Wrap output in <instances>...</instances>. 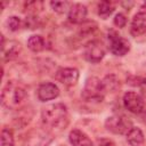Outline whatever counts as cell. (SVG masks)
I'll return each mask as SVG.
<instances>
[{
    "label": "cell",
    "mask_w": 146,
    "mask_h": 146,
    "mask_svg": "<svg viewBox=\"0 0 146 146\" xmlns=\"http://www.w3.org/2000/svg\"><path fill=\"white\" fill-rule=\"evenodd\" d=\"M105 127L108 131L115 135H124V133H128L133 125L131 120L125 115L115 114L107 117V120L105 121Z\"/></svg>",
    "instance_id": "cell-4"
},
{
    "label": "cell",
    "mask_w": 146,
    "mask_h": 146,
    "mask_svg": "<svg viewBox=\"0 0 146 146\" xmlns=\"http://www.w3.org/2000/svg\"><path fill=\"white\" fill-rule=\"evenodd\" d=\"M96 146H115V143L110 138H99L96 140Z\"/></svg>",
    "instance_id": "cell-25"
},
{
    "label": "cell",
    "mask_w": 146,
    "mask_h": 146,
    "mask_svg": "<svg viewBox=\"0 0 146 146\" xmlns=\"http://www.w3.org/2000/svg\"><path fill=\"white\" fill-rule=\"evenodd\" d=\"M114 10H115V3L112 1H102L97 6V13L99 17H102L103 19H106L108 16H111Z\"/></svg>",
    "instance_id": "cell-17"
},
{
    "label": "cell",
    "mask_w": 146,
    "mask_h": 146,
    "mask_svg": "<svg viewBox=\"0 0 146 146\" xmlns=\"http://www.w3.org/2000/svg\"><path fill=\"white\" fill-rule=\"evenodd\" d=\"M123 105L129 112L133 114H141L146 110V103L144 98L135 91H127L123 95Z\"/></svg>",
    "instance_id": "cell-6"
},
{
    "label": "cell",
    "mask_w": 146,
    "mask_h": 146,
    "mask_svg": "<svg viewBox=\"0 0 146 146\" xmlns=\"http://www.w3.org/2000/svg\"><path fill=\"white\" fill-rule=\"evenodd\" d=\"M1 49H2V56H3V59L6 62H9V60H13L15 58H17L22 51V46L19 42L17 41H8L7 46L5 43V38L3 35L1 36Z\"/></svg>",
    "instance_id": "cell-12"
},
{
    "label": "cell",
    "mask_w": 146,
    "mask_h": 146,
    "mask_svg": "<svg viewBox=\"0 0 146 146\" xmlns=\"http://www.w3.org/2000/svg\"><path fill=\"white\" fill-rule=\"evenodd\" d=\"M136 81H137V83L135 86L139 87L143 96L146 98V78H137Z\"/></svg>",
    "instance_id": "cell-24"
},
{
    "label": "cell",
    "mask_w": 146,
    "mask_h": 146,
    "mask_svg": "<svg viewBox=\"0 0 146 146\" xmlns=\"http://www.w3.org/2000/svg\"><path fill=\"white\" fill-rule=\"evenodd\" d=\"M127 140L131 146H144L145 144V137L143 131L136 127H132L127 133Z\"/></svg>",
    "instance_id": "cell-15"
},
{
    "label": "cell",
    "mask_w": 146,
    "mask_h": 146,
    "mask_svg": "<svg viewBox=\"0 0 146 146\" xmlns=\"http://www.w3.org/2000/svg\"><path fill=\"white\" fill-rule=\"evenodd\" d=\"M108 47L113 55L115 56H124L130 50V42L116 33L115 31H111L108 33Z\"/></svg>",
    "instance_id": "cell-5"
},
{
    "label": "cell",
    "mask_w": 146,
    "mask_h": 146,
    "mask_svg": "<svg viewBox=\"0 0 146 146\" xmlns=\"http://www.w3.org/2000/svg\"><path fill=\"white\" fill-rule=\"evenodd\" d=\"M55 78L65 87H73L78 83L79 71L74 67H62L56 72Z\"/></svg>",
    "instance_id": "cell-8"
},
{
    "label": "cell",
    "mask_w": 146,
    "mask_h": 146,
    "mask_svg": "<svg viewBox=\"0 0 146 146\" xmlns=\"http://www.w3.org/2000/svg\"><path fill=\"white\" fill-rule=\"evenodd\" d=\"M52 140L51 136L47 131L40 129L32 130L25 138V146H48Z\"/></svg>",
    "instance_id": "cell-9"
},
{
    "label": "cell",
    "mask_w": 146,
    "mask_h": 146,
    "mask_svg": "<svg viewBox=\"0 0 146 146\" xmlns=\"http://www.w3.org/2000/svg\"><path fill=\"white\" fill-rule=\"evenodd\" d=\"M24 8L26 9L27 13L31 14V16H35L43 8V3L41 1H30L25 3Z\"/></svg>",
    "instance_id": "cell-22"
},
{
    "label": "cell",
    "mask_w": 146,
    "mask_h": 146,
    "mask_svg": "<svg viewBox=\"0 0 146 146\" xmlns=\"http://www.w3.org/2000/svg\"><path fill=\"white\" fill-rule=\"evenodd\" d=\"M27 47L34 52L42 51L46 48V40L43 39V36L38 35V34L31 35L27 40Z\"/></svg>",
    "instance_id": "cell-16"
},
{
    "label": "cell",
    "mask_w": 146,
    "mask_h": 146,
    "mask_svg": "<svg viewBox=\"0 0 146 146\" xmlns=\"http://www.w3.org/2000/svg\"><path fill=\"white\" fill-rule=\"evenodd\" d=\"M130 33L133 38H140L146 34V15L138 13L133 16L130 24Z\"/></svg>",
    "instance_id": "cell-13"
},
{
    "label": "cell",
    "mask_w": 146,
    "mask_h": 146,
    "mask_svg": "<svg viewBox=\"0 0 146 146\" xmlns=\"http://www.w3.org/2000/svg\"><path fill=\"white\" fill-rule=\"evenodd\" d=\"M105 94L106 92L102 80L96 76H91L87 80L81 96L87 102H102Z\"/></svg>",
    "instance_id": "cell-3"
},
{
    "label": "cell",
    "mask_w": 146,
    "mask_h": 146,
    "mask_svg": "<svg viewBox=\"0 0 146 146\" xmlns=\"http://www.w3.org/2000/svg\"><path fill=\"white\" fill-rule=\"evenodd\" d=\"M41 120L46 127L54 129H65L68 124L67 107L62 103L48 105L41 111Z\"/></svg>",
    "instance_id": "cell-1"
},
{
    "label": "cell",
    "mask_w": 146,
    "mask_h": 146,
    "mask_svg": "<svg viewBox=\"0 0 146 146\" xmlns=\"http://www.w3.org/2000/svg\"><path fill=\"white\" fill-rule=\"evenodd\" d=\"M113 23H114V25L115 26H117V27H124L125 26V24H127V17L122 14V13H119V14H116L115 15V17H114V19H113Z\"/></svg>",
    "instance_id": "cell-23"
},
{
    "label": "cell",
    "mask_w": 146,
    "mask_h": 146,
    "mask_svg": "<svg viewBox=\"0 0 146 146\" xmlns=\"http://www.w3.org/2000/svg\"><path fill=\"white\" fill-rule=\"evenodd\" d=\"M6 25H7V27H8L9 31L16 32V31H18V30H21L22 27L25 26V22L22 21V19H21L19 17H17V16H10V17L7 19Z\"/></svg>",
    "instance_id": "cell-19"
},
{
    "label": "cell",
    "mask_w": 146,
    "mask_h": 146,
    "mask_svg": "<svg viewBox=\"0 0 146 146\" xmlns=\"http://www.w3.org/2000/svg\"><path fill=\"white\" fill-rule=\"evenodd\" d=\"M59 146H65V145H59Z\"/></svg>",
    "instance_id": "cell-29"
},
{
    "label": "cell",
    "mask_w": 146,
    "mask_h": 146,
    "mask_svg": "<svg viewBox=\"0 0 146 146\" xmlns=\"http://www.w3.org/2000/svg\"><path fill=\"white\" fill-rule=\"evenodd\" d=\"M140 116H141V121H143V122L146 124V110H145V111H144V112L140 114Z\"/></svg>",
    "instance_id": "cell-26"
},
{
    "label": "cell",
    "mask_w": 146,
    "mask_h": 146,
    "mask_svg": "<svg viewBox=\"0 0 146 146\" xmlns=\"http://www.w3.org/2000/svg\"><path fill=\"white\" fill-rule=\"evenodd\" d=\"M140 13H143V14L146 15V2H144V3L141 5V7H140Z\"/></svg>",
    "instance_id": "cell-27"
},
{
    "label": "cell",
    "mask_w": 146,
    "mask_h": 146,
    "mask_svg": "<svg viewBox=\"0 0 146 146\" xmlns=\"http://www.w3.org/2000/svg\"><path fill=\"white\" fill-rule=\"evenodd\" d=\"M36 94H38V98L41 102H47L57 98L59 96V89L52 82H44L39 86Z\"/></svg>",
    "instance_id": "cell-11"
},
{
    "label": "cell",
    "mask_w": 146,
    "mask_h": 146,
    "mask_svg": "<svg viewBox=\"0 0 146 146\" xmlns=\"http://www.w3.org/2000/svg\"><path fill=\"white\" fill-rule=\"evenodd\" d=\"M26 98V91L23 87L13 81L8 82L2 89L1 100L2 104L8 108H17L19 107Z\"/></svg>",
    "instance_id": "cell-2"
},
{
    "label": "cell",
    "mask_w": 146,
    "mask_h": 146,
    "mask_svg": "<svg viewBox=\"0 0 146 146\" xmlns=\"http://www.w3.org/2000/svg\"><path fill=\"white\" fill-rule=\"evenodd\" d=\"M72 3L68 1H50V7L52 8L54 11H56L58 14H64V13L68 11Z\"/></svg>",
    "instance_id": "cell-20"
},
{
    "label": "cell",
    "mask_w": 146,
    "mask_h": 146,
    "mask_svg": "<svg viewBox=\"0 0 146 146\" xmlns=\"http://www.w3.org/2000/svg\"><path fill=\"white\" fill-rule=\"evenodd\" d=\"M145 71H146V65H145Z\"/></svg>",
    "instance_id": "cell-28"
},
{
    "label": "cell",
    "mask_w": 146,
    "mask_h": 146,
    "mask_svg": "<svg viewBox=\"0 0 146 146\" xmlns=\"http://www.w3.org/2000/svg\"><path fill=\"white\" fill-rule=\"evenodd\" d=\"M105 56V48L98 40H91L83 47V57L90 63H99Z\"/></svg>",
    "instance_id": "cell-7"
},
{
    "label": "cell",
    "mask_w": 146,
    "mask_h": 146,
    "mask_svg": "<svg viewBox=\"0 0 146 146\" xmlns=\"http://www.w3.org/2000/svg\"><path fill=\"white\" fill-rule=\"evenodd\" d=\"M87 7L82 3H72L68 11H67V18L73 24H82L87 18Z\"/></svg>",
    "instance_id": "cell-10"
},
{
    "label": "cell",
    "mask_w": 146,
    "mask_h": 146,
    "mask_svg": "<svg viewBox=\"0 0 146 146\" xmlns=\"http://www.w3.org/2000/svg\"><path fill=\"white\" fill-rule=\"evenodd\" d=\"M103 86H104V89H105V92L107 91H114L117 89L119 87V80L116 79V76L114 74H108L106 75L103 80Z\"/></svg>",
    "instance_id": "cell-18"
},
{
    "label": "cell",
    "mask_w": 146,
    "mask_h": 146,
    "mask_svg": "<svg viewBox=\"0 0 146 146\" xmlns=\"http://www.w3.org/2000/svg\"><path fill=\"white\" fill-rule=\"evenodd\" d=\"M14 136L10 129L3 128L1 130V146H14Z\"/></svg>",
    "instance_id": "cell-21"
},
{
    "label": "cell",
    "mask_w": 146,
    "mask_h": 146,
    "mask_svg": "<svg viewBox=\"0 0 146 146\" xmlns=\"http://www.w3.org/2000/svg\"><path fill=\"white\" fill-rule=\"evenodd\" d=\"M68 140L72 146H94L91 139L79 129L71 130L68 135Z\"/></svg>",
    "instance_id": "cell-14"
}]
</instances>
